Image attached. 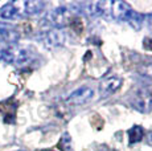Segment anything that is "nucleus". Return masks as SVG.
<instances>
[{
    "mask_svg": "<svg viewBox=\"0 0 152 151\" xmlns=\"http://www.w3.org/2000/svg\"><path fill=\"white\" fill-rule=\"evenodd\" d=\"M94 98V90L90 86H81V88L73 90L66 97V103L73 106H80L90 102Z\"/></svg>",
    "mask_w": 152,
    "mask_h": 151,
    "instance_id": "obj_6",
    "label": "nucleus"
},
{
    "mask_svg": "<svg viewBox=\"0 0 152 151\" xmlns=\"http://www.w3.org/2000/svg\"><path fill=\"white\" fill-rule=\"evenodd\" d=\"M147 19H148V25H150V27L152 28V13L147 16Z\"/></svg>",
    "mask_w": 152,
    "mask_h": 151,
    "instance_id": "obj_17",
    "label": "nucleus"
},
{
    "mask_svg": "<svg viewBox=\"0 0 152 151\" xmlns=\"http://www.w3.org/2000/svg\"><path fill=\"white\" fill-rule=\"evenodd\" d=\"M132 11L131 5L126 1H111V17L118 21H126L127 16Z\"/></svg>",
    "mask_w": 152,
    "mask_h": 151,
    "instance_id": "obj_9",
    "label": "nucleus"
},
{
    "mask_svg": "<svg viewBox=\"0 0 152 151\" xmlns=\"http://www.w3.org/2000/svg\"><path fill=\"white\" fill-rule=\"evenodd\" d=\"M138 73L142 77L147 78V80H152V60H147L144 62H140L136 68Z\"/></svg>",
    "mask_w": 152,
    "mask_h": 151,
    "instance_id": "obj_13",
    "label": "nucleus"
},
{
    "mask_svg": "<svg viewBox=\"0 0 152 151\" xmlns=\"http://www.w3.org/2000/svg\"><path fill=\"white\" fill-rule=\"evenodd\" d=\"M45 8V3L41 0H20L11 1L3 5L0 10V17L4 20H17L23 17H31L41 13Z\"/></svg>",
    "mask_w": 152,
    "mask_h": 151,
    "instance_id": "obj_1",
    "label": "nucleus"
},
{
    "mask_svg": "<svg viewBox=\"0 0 152 151\" xmlns=\"http://www.w3.org/2000/svg\"><path fill=\"white\" fill-rule=\"evenodd\" d=\"M126 23H127L134 31H140L143 27V23H144V16H143L142 13L136 12L135 10H132L130 12V15L127 16V19H126Z\"/></svg>",
    "mask_w": 152,
    "mask_h": 151,
    "instance_id": "obj_11",
    "label": "nucleus"
},
{
    "mask_svg": "<svg viewBox=\"0 0 152 151\" xmlns=\"http://www.w3.org/2000/svg\"><path fill=\"white\" fill-rule=\"evenodd\" d=\"M127 134H128V143L132 146V144L139 143V142L143 141V138H144V129L142 126H139V125H135V126H132L128 130Z\"/></svg>",
    "mask_w": 152,
    "mask_h": 151,
    "instance_id": "obj_12",
    "label": "nucleus"
},
{
    "mask_svg": "<svg viewBox=\"0 0 152 151\" xmlns=\"http://www.w3.org/2000/svg\"><path fill=\"white\" fill-rule=\"evenodd\" d=\"M72 11L66 7L54 8L52 12L48 13V16L42 20L45 24L50 25L53 29H62L65 27H69L72 21Z\"/></svg>",
    "mask_w": 152,
    "mask_h": 151,
    "instance_id": "obj_3",
    "label": "nucleus"
},
{
    "mask_svg": "<svg viewBox=\"0 0 152 151\" xmlns=\"http://www.w3.org/2000/svg\"><path fill=\"white\" fill-rule=\"evenodd\" d=\"M122 84H123V80L121 77H116V76L107 77L104 80H102L101 84H99V93L103 97H109V95L114 94L121 89Z\"/></svg>",
    "mask_w": 152,
    "mask_h": 151,
    "instance_id": "obj_8",
    "label": "nucleus"
},
{
    "mask_svg": "<svg viewBox=\"0 0 152 151\" xmlns=\"http://www.w3.org/2000/svg\"><path fill=\"white\" fill-rule=\"evenodd\" d=\"M130 103L139 113H150L152 110V93L145 88H140L131 95Z\"/></svg>",
    "mask_w": 152,
    "mask_h": 151,
    "instance_id": "obj_4",
    "label": "nucleus"
},
{
    "mask_svg": "<svg viewBox=\"0 0 152 151\" xmlns=\"http://www.w3.org/2000/svg\"><path fill=\"white\" fill-rule=\"evenodd\" d=\"M37 39L42 43L46 48H57V46L64 45L65 43V33L62 32V29H46L39 33Z\"/></svg>",
    "mask_w": 152,
    "mask_h": 151,
    "instance_id": "obj_5",
    "label": "nucleus"
},
{
    "mask_svg": "<svg viewBox=\"0 0 152 151\" xmlns=\"http://www.w3.org/2000/svg\"><path fill=\"white\" fill-rule=\"evenodd\" d=\"M0 59L4 62L11 64V65H17V66H23L27 65L33 59L32 52L27 48L23 46H17V45H11L8 48L3 49L0 53Z\"/></svg>",
    "mask_w": 152,
    "mask_h": 151,
    "instance_id": "obj_2",
    "label": "nucleus"
},
{
    "mask_svg": "<svg viewBox=\"0 0 152 151\" xmlns=\"http://www.w3.org/2000/svg\"><path fill=\"white\" fill-rule=\"evenodd\" d=\"M16 110H17V103L15 102L13 98H10V100H5L3 102H0V113L4 115L5 123H13L15 122Z\"/></svg>",
    "mask_w": 152,
    "mask_h": 151,
    "instance_id": "obj_10",
    "label": "nucleus"
},
{
    "mask_svg": "<svg viewBox=\"0 0 152 151\" xmlns=\"http://www.w3.org/2000/svg\"><path fill=\"white\" fill-rule=\"evenodd\" d=\"M20 40V32L12 24L0 21V41L5 44L15 45Z\"/></svg>",
    "mask_w": 152,
    "mask_h": 151,
    "instance_id": "obj_7",
    "label": "nucleus"
},
{
    "mask_svg": "<svg viewBox=\"0 0 152 151\" xmlns=\"http://www.w3.org/2000/svg\"><path fill=\"white\" fill-rule=\"evenodd\" d=\"M143 48L152 52V37H144L143 39Z\"/></svg>",
    "mask_w": 152,
    "mask_h": 151,
    "instance_id": "obj_15",
    "label": "nucleus"
},
{
    "mask_svg": "<svg viewBox=\"0 0 152 151\" xmlns=\"http://www.w3.org/2000/svg\"><path fill=\"white\" fill-rule=\"evenodd\" d=\"M145 142H147L148 146L152 147V130H150V131L145 134Z\"/></svg>",
    "mask_w": 152,
    "mask_h": 151,
    "instance_id": "obj_16",
    "label": "nucleus"
},
{
    "mask_svg": "<svg viewBox=\"0 0 152 151\" xmlns=\"http://www.w3.org/2000/svg\"><path fill=\"white\" fill-rule=\"evenodd\" d=\"M57 149H58V151H74L72 136H70L68 133H65V134L60 138V142L57 143Z\"/></svg>",
    "mask_w": 152,
    "mask_h": 151,
    "instance_id": "obj_14",
    "label": "nucleus"
}]
</instances>
